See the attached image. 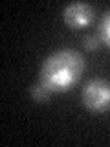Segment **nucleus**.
<instances>
[{
	"label": "nucleus",
	"instance_id": "f257e3e1",
	"mask_svg": "<svg viewBox=\"0 0 110 147\" xmlns=\"http://www.w3.org/2000/svg\"><path fill=\"white\" fill-rule=\"evenodd\" d=\"M85 72V57L75 50H57L44 59L39 81L50 92L70 90Z\"/></svg>",
	"mask_w": 110,
	"mask_h": 147
},
{
	"label": "nucleus",
	"instance_id": "f03ea898",
	"mask_svg": "<svg viewBox=\"0 0 110 147\" xmlns=\"http://www.w3.org/2000/svg\"><path fill=\"white\" fill-rule=\"evenodd\" d=\"M81 101L92 112L110 109V83L105 79H90L81 90Z\"/></svg>",
	"mask_w": 110,
	"mask_h": 147
},
{
	"label": "nucleus",
	"instance_id": "7ed1b4c3",
	"mask_svg": "<svg viewBox=\"0 0 110 147\" xmlns=\"http://www.w3.org/2000/svg\"><path fill=\"white\" fill-rule=\"evenodd\" d=\"M62 18L66 22V26H70L72 30H81V28H88L95 18V9L92 4L77 0V2L68 4L62 9Z\"/></svg>",
	"mask_w": 110,
	"mask_h": 147
},
{
	"label": "nucleus",
	"instance_id": "20e7f679",
	"mask_svg": "<svg viewBox=\"0 0 110 147\" xmlns=\"http://www.w3.org/2000/svg\"><path fill=\"white\" fill-rule=\"evenodd\" d=\"M50 92L46 86L42 85V83H33V85L30 86V96H31V99L33 101H37V103H46L48 101V98H50Z\"/></svg>",
	"mask_w": 110,
	"mask_h": 147
},
{
	"label": "nucleus",
	"instance_id": "39448f33",
	"mask_svg": "<svg viewBox=\"0 0 110 147\" xmlns=\"http://www.w3.org/2000/svg\"><path fill=\"white\" fill-rule=\"evenodd\" d=\"M97 35H99L101 42H103V44H107L108 48H110V9H108V11L103 15V18H101Z\"/></svg>",
	"mask_w": 110,
	"mask_h": 147
},
{
	"label": "nucleus",
	"instance_id": "423d86ee",
	"mask_svg": "<svg viewBox=\"0 0 110 147\" xmlns=\"http://www.w3.org/2000/svg\"><path fill=\"white\" fill-rule=\"evenodd\" d=\"M99 44H103V42H101V39H99L97 33H88V35H85V39H82V46H85L88 52L97 50Z\"/></svg>",
	"mask_w": 110,
	"mask_h": 147
}]
</instances>
